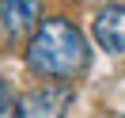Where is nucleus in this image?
Wrapping results in <instances>:
<instances>
[{
	"mask_svg": "<svg viewBox=\"0 0 125 118\" xmlns=\"http://www.w3.org/2000/svg\"><path fill=\"white\" fill-rule=\"evenodd\" d=\"M27 65H31V72L49 80H76L91 69V50L72 19L53 15V19H42L38 31L31 34Z\"/></svg>",
	"mask_w": 125,
	"mask_h": 118,
	"instance_id": "obj_1",
	"label": "nucleus"
},
{
	"mask_svg": "<svg viewBox=\"0 0 125 118\" xmlns=\"http://www.w3.org/2000/svg\"><path fill=\"white\" fill-rule=\"evenodd\" d=\"M72 107V88L68 84H46V88H34L19 99L15 114L19 118H64Z\"/></svg>",
	"mask_w": 125,
	"mask_h": 118,
	"instance_id": "obj_2",
	"label": "nucleus"
},
{
	"mask_svg": "<svg viewBox=\"0 0 125 118\" xmlns=\"http://www.w3.org/2000/svg\"><path fill=\"white\" fill-rule=\"evenodd\" d=\"M4 107H11V103H8V80H4V72H0V110Z\"/></svg>",
	"mask_w": 125,
	"mask_h": 118,
	"instance_id": "obj_5",
	"label": "nucleus"
},
{
	"mask_svg": "<svg viewBox=\"0 0 125 118\" xmlns=\"http://www.w3.org/2000/svg\"><path fill=\"white\" fill-rule=\"evenodd\" d=\"M95 42L110 53H125V4H106L95 15Z\"/></svg>",
	"mask_w": 125,
	"mask_h": 118,
	"instance_id": "obj_4",
	"label": "nucleus"
},
{
	"mask_svg": "<svg viewBox=\"0 0 125 118\" xmlns=\"http://www.w3.org/2000/svg\"><path fill=\"white\" fill-rule=\"evenodd\" d=\"M0 118H19V114H15V107H4V110H0Z\"/></svg>",
	"mask_w": 125,
	"mask_h": 118,
	"instance_id": "obj_6",
	"label": "nucleus"
},
{
	"mask_svg": "<svg viewBox=\"0 0 125 118\" xmlns=\"http://www.w3.org/2000/svg\"><path fill=\"white\" fill-rule=\"evenodd\" d=\"M42 23V0H0V38L19 42Z\"/></svg>",
	"mask_w": 125,
	"mask_h": 118,
	"instance_id": "obj_3",
	"label": "nucleus"
}]
</instances>
